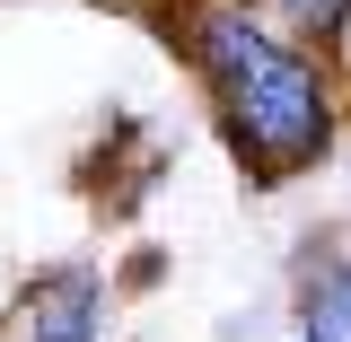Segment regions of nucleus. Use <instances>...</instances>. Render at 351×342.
<instances>
[{
	"label": "nucleus",
	"mask_w": 351,
	"mask_h": 342,
	"mask_svg": "<svg viewBox=\"0 0 351 342\" xmlns=\"http://www.w3.org/2000/svg\"><path fill=\"white\" fill-rule=\"evenodd\" d=\"M193 62H202L219 114H228L237 158H246L263 184H281V175H299L307 158H325L334 106H325V80H316L307 53L272 44L246 9H202V18H193Z\"/></svg>",
	"instance_id": "f257e3e1"
},
{
	"label": "nucleus",
	"mask_w": 351,
	"mask_h": 342,
	"mask_svg": "<svg viewBox=\"0 0 351 342\" xmlns=\"http://www.w3.org/2000/svg\"><path fill=\"white\" fill-rule=\"evenodd\" d=\"M281 9H290V27H307V36H334L351 18V0H281Z\"/></svg>",
	"instance_id": "7ed1b4c3"
},
{
	"label": "nucleus",
	"mask_w": 351,
	"mask_h": 342,
	"mask_svg": "<svg viewBox=\"0 0 351 342\" xmlns=\"http://www.w3.org/2000/svg\"><path fill=\"white\" fill-rule=\"evenodd\" d=\"M27 342H97V281L88 272H62L36 299V316H27Z\"/></svg>",
	"instance_id": "f03ea898"
}]
</instances>
